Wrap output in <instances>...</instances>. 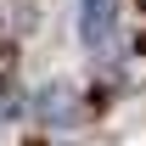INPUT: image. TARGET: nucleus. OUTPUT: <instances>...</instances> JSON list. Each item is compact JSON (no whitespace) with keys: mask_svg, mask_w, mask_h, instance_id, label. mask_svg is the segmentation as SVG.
Returning a JSON list of instances; mask_svg holds the SVG:
<instances>
[{"mask_svg":"<svg viewBox=\"0 0 146 146\" xmlns=\"http://www.w3.org/2000/svg\"><path fill=\"white\" fill-rule=\"evenodd\" d=\"M0 112H6V96H0Z\"/></svg>","mask_w":146,"mask_h":146,"instance_id":"nucleus-2","label":"nucleus"},{"mask_svg":"<svg viewBox=\"0 0 146 146\" xmlns=\"http://www.w3.org/2000/svg\"><path fill=\"white\" fill-rule=\"evenodd\" d=\"M118 28V0H79V34L90 51H107Z\"/></svg>","mask_w":146,"mask_h":146,"instance_id":"nucleus-1","label":"nucleus"}]
</instances>
